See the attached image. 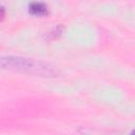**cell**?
I'll return each instance as SVG.
<instances>
[{
  "mask_svg": "<svg viewBox=\"0 0 135 135\" xmlns=\"http://www.w3.org/2000/svg\"><path fill=\"white\" fill-rule=\"evenodd\" d=\"M4 15H5L4 8H3V7H0V19H2V18L4 17Z\"/></svg>",
  "mask_w": 135,
  "mask_h": 135,
  "instance_id": "cell-4",
  "label": "cell"
},
{
  "mask_svg": "<svg viewBox=\"0 0 135 135\" xmlns=\"http://www.w3.org/2000/svg\"><path fill=\"white\" fill-rule=\"evenodd\" d=\"M62 30H63V27H62V25H57L56 27H54L49 34H46V40H54V39H56V38H58L60 35H61V33H62Z\"/></svg>",
  "mask_w": 135,
  "mask_h": 135,
  "instance_id": "cell-3",
  "label": "cell"
},
{
  "mask_svg": "<svg viewBox=\"0 0 135 135\" xmlns=\"http://www.w3.org/2000/svg\"><path fill=\"white\" fill-rule=\"evenodd\" d=\"M28 13L33 16H36V17H44L49 14V9H47V6L45 3L35 1V2L30 3Z\"/></svg>",
  "mask_w": 135,
  "mask_h": 135,
  "instance_id": "cell-2",
  "label": "cell"
},
{
  "mask_svg": "<svg viewBox=\"0 0 135 135\" xmlns=\"http://www.w3.org/2000/svg\"><path fill=\"white\" fill-rule=\"evenodd\" d=\"M0 69L39 77H56L59 74L58 70L47 62L21 56L0 57Z\"/></svg>",
  "mask_w": 135,
  "mask_h": 135,
  "instance_id": "cell-1",
  "label": "cell"
}]
</instances>
